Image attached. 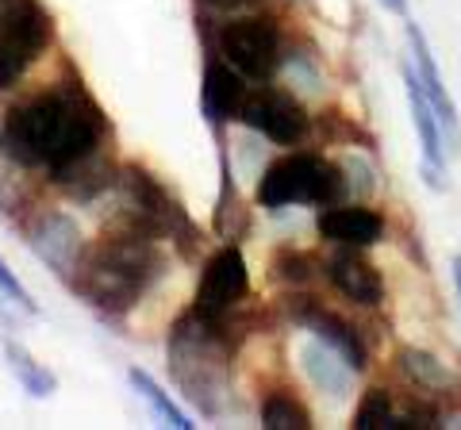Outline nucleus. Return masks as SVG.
<instances>
[{
	"instance_id": "1",
	"label": "nucleus",
	"mask_w": 461,
	"mask_h": 430,
	"mask_svg": "<svg viewBox=\"0 0 461 430\" xmlns=\"http://www.w3.org/2000/svg\"><path fill=\"white\" fill-rule=\"evenodd\" d=\"M108 116L77 74L47 85L42 93L8 108L0 127V150L20 169H47L58 177L81 157L104 150Z\"/></svg>"
},
{
	"instance_id": "2",
	"label": "nucleus",
	"mask_w": 461,
	"mask_h": 430,
	"mask_svg": "<svg viewBox=\"0 0 461 430\" xmlns=\"http://www.w3.org/2000/svg\"><path fill=\"white\" fill-rule=\"evenodd\" d=\"M162 273L166 254L158 246V238H147L120 223L104 238H96L93 246H85V257L69 289L100 315L120 319L162 281Z\"/></svg>"
},
{
	"instance_id": "3",
	"label": "nucleus",
	"mask_w": 461,
	"mask_h": 430,
	"mask_svg": "<svg viewBox=\"0 0 461 430\" xmlns=\"http://www.w3.org/2000/svg\"><path fill=\"white\" fill-rule=\"evenodd\" d=\"M230 357H235V342H230L227 323H212L196 308H189L169 327L166 338L169 377L185 392V399L196 404L200 415H208V419L227 411L230 365H235Z\"/></svg>"
},
{
	"instance_id": "4",
	"label": "nucleus",
	"mask_w": 461,
	"mask_h": 430,
	"mask_svg": "<svg viewBox=\"0 0 461 430\" xmlns=\"http://www.w3.org/2000/svg\"><path fill=\"white\" fill-rule=\"evenodd\" d=\"M350 196V184H346L342 162H327L320 154H285L277 162H269L258 177V204L269 211L293 208V204H342Z\"/></svg>"
},
{
	"instance_id": "5",
	"label": "nucleus",
	"mask_w": 461,
	"mask_h": 430,
	"mask_svg": "<svg viewBox=\"0 0 461 430\" xmlns=\"http://www.w3.org/2000/svg\"><path fill=\"white\" fill-rule=\"evenodd\" d=\"M115 189L123 193V219H120L123 227H131V231L158 238V242H166V238L181 242V250L193 254V242H196L193 219L185 215L181 200L147 166H139V162L120 166V184Z\"/></svg>"
},
{
	"instance_id": "6",
	"label": "nucleus",
	"mask_w": 461,
	"mask_h": 430,
	"mask_svg": "<svg viewBox=\"0 0 461 430\" xmlns=\"http://www.w3.org/2000/svg\"><path fill=\"white\" fill-rule=\"evenodd\" d=\"M50 39L54 20L39 0H0V89L20 85L47 54Z\"/></svg>"
},
{
	"instance_id": "7",
	"label": "nucleus",
	"mask_w": 461,
	"mask_h": 430,
	"mask_svg": "<svg viewBox=\"0 0 461 430\" xmlns=\"http://www.w3.org/2000/svg\"><path fill=\"white\" fill-rule=\"evenodd\" d=\"M215 54L247 81H269L285 66L281 27L273 16H239L215 31Z\"/></svg>"
},
{
	"instance_id": "8",
	"label": "nucleus",
	"mask_w": 461,
	"mask_h": 430,
	"mask_svg": "<svg viewBox=\"0 0 461 430\" xmlns=\"http://www.w3.org/2000/svg\"><path fill=\"white\" fill-rule=\"evenodd\" d=\"M250 296V269H247V257H242L239 246H227L215 250L208 257L204 273H200V289L193 308L204 315L212 323H227L230 311H235L242 300Z\"/></svg>"
},
{
	"instance_id": "9",
	"label": "nucleus",
	"mask_w": 461,
	"mask_h": 430,
	"mask_svg": "<svg viewBox=\"0 0 461 430\" xmlns=\"http://www.w3.org/2000/svg\"><path fill=\"white\" fill-rule=\"evenodd\" d=\"M239 123L250 127L254 135L277 142V147H296V142H304L312 131V116L304 112V104H300L293 93L266 89V85L258 93H247Z\"/></svg>"
},
{
	"instance_id": "10",
	"label": "nucleus",
	"mask_w": 461,
	"mask_h": 430,
	"mask_svg": "<svg viewBox=\"0 0 461 430\" xmlns=\"http://www.w3.org/2000/svg\"><path fill=\"white\" fill-rule=\"evenodd\" d=\"M27 242H32L35 257L54 277H62L66 284L74 281L81 257H85V238H81V227L74 223V215H66L58 208H42L27 223Z\"/></svg>"
},
{
	"instance_id": "11",
	"label": "nucleus",
	"mask_w": 461,
	"mask_h": 430,
	"mask_svg": "<svg viewBox=\"0 0 461 430\" xmlns=\"http://www.w3.org/2000/svg\"><path fill=\"white\" fill-rule=\"evenodd\" d=\"M285 311H288V319L293 323H300L315 338H323L327 346H335L354 372L366 369V362H369L366 342H362V335H357V327L350 319H342L339 311L323 308L320 300H312V296H285Z\"/></svg>"
},
{
	"instance_id": "12",
	"label": "nucleus",
	"mask_w": 461,
	"mask_h": 430,
	"mask_svg": "<svg viewBox=\"0 0 461 430\" xmlns=\"http://www.w3.org/2000/svg\"><path fill=\"white\" fill-rule=\"evenodd\" d=\"M403 93H408V108H411V127H415V139L423 147V177L430 189H442V177H446V135H442V123L430 108V100L423 93V81L415 74V66L408 62L403 66Z\"/></svg>"
},
{
	"instance_id": "13",
	"label": "nucleus",
	"mask_w": 461,
	"mask_h": 430,
	"mask_svg": "<svg viewBox=\"0 0 461 430\" xmlns=\"http://www.w3.org/2000/svg\"><path fill=\"white\" fill-rule=\"evenodd\" d=\"M408 47H411L415 74H420V81H423V93H427L430 108H435V116L442 123L446 150L457 154L461 150V120H457V108H454V100H450V93H446V85H442L438 62H435V54H430V42H427V35L415 23H408Z\"/></svg>"
},
{
	"instance_id": "14",
	"label": "nucleus",
	"mask_w": 461,
	"mask_h": 430,
	"mask_svg": "<svg viewBox=\"0 0 461 430\" xmlns=\"http://www.w3.org/2000/svg\"><path fill=\"white\" fill-rule=\"evenodd\" d=\"M327 281L335 284V292L342 300H350L357 308L384 304V281L377 273V265L357 254V246H339V254L327 257Z\"/></svg>"
},
{
	"instance_id": "15",
	"label": "nucleus",
	"mask_w": 461,
	"mask_h": 430,
	"mask_svg": "<svg viewBox=\"0 0 461 430\" xmlns=\"http://www.w3.org/2000/svg\"><path fill=\"white\" fill-rule=\"evenodd\" d=\"M242 104H247V77L235 66H227L220 54H212L204 66V81H200V112H204V120L220 131L223 123L239 120Z\"/></svg>"
},
{
	"instance_id": "16",
	"label": "nucleus",
	"mask_w": 461,
	"mask_h": 430,
	"mask_svg": "<svg viewBox=\"0 0 461 430\" xmlns=\"http://www.w3.org/2000/svg\"><path fill=\"white\" fill-rule=\"evenodd\" d=\"M315 231H320V238L335 242V246L366 250V246H377L384 238V219L366 204H330L320 211Z\"/></svg>"
},
{
	"instance_id": "17",
	"label": "nucleus",
	"mask_w": 461,
	"mask_h": 430,
	"mask_svg": "<svg viewBox=\"0 0 461 430\" xmlns=\"http://www.w3.org/2000/svg\"><path fill=\"white\" fill-rule=\"evenodd\" d=\"M300 365H304V372H308V381L315 384L320 392H327V396H335V399H342L346 392H350V365H346V357L335 350V346H327L323 338H308L304 346H300Z\"/></svg>"
},
{
	"instance_id": "18",
	"label": "nucleus",
	"mask_w": 461,
	"mask_h": 430,
	"mask_svg": "<svg viewBox=\"0 0 461 430\" xmlns=\"http://www.w3.org/2000/svg\"><path fill=\"white\" fill-rule=\"evenodd\" d=\"M396 369L400 377L411 384V389L420 392H457V377L454 369L442 362V357H435L430 350H420V346H403L396 354Z\"/></svg>"
},
{
	"instance_id": "19",
	"label": "nucleus",
	"mask_w": 461,
	"mask_h": 430,
	"mask_svg": "<svg viewBox=\"0 0 461 430\" xmlns=\"http://www.w3.org/2000/svg\"><path fill=\"white\" fill-rule=\"evenodd\" d=\"M127 381H131V389L139 392V399H147V408L154 411V419L162 423V426H173V430H193V426H196L189 415H185L177 404H173L169 392L150 377L147 369H131V372H127Z\"/></svg>"
},
{
	"instance_id": "20",
	"label": "nucleus",
	"mask_w": 461,
	"mask_h": 430,
	"mask_svg": "<svg viewBox=\"0 0 461 430\" xmlns=\"http://www.w3.org/2000/svg\"><path fill=\"white\" fill-rule=\"evenodd\" d=\"M5 357H8V369L16 372V381L23 384V392L32 396V399H47V396L58 392V377H54L47 365H39L35 357L20 346V342L5 338Z\"/></svg>"
},
{
	"instance_id": "21",
	"label": "nucleus",
	"mask_w": 461,
	"mask_h": 430,
	"mask_svg": "<svg viewBox=\"0 0 461 430\" xmlns=\"http://www.w3.org/2000/svg\"><path fill=\"white\" fill-rule=\"evenodd\" d=\"M262 426L266 430H308L312 415H308V408L300 404L293 392L277 389V392H269L262 399Z\"/></svg>"
},
{
	"instance_id": "22",
	"label": "nucleus",
	"mask_w": 461,
	"mask_h": 430,
	"mask_svg": "<svg viewBox=\"0 0 461 430\" xmlns=\"http://www.w3.org/2000/svg\"><path fill=\"white\" fill-rule=\"evenodd\" d=\"M315 273H320V262H315L312 254H304V250H281L277 257H273V281L293 284V289L312 284Z\"/></svg>"
},
{
	"instance_id": "23",
	"label": "nucleus",
	"mask_w": 461,
	"mask_h": 430,
	"mask_svg": "<svg viewBox=\"0 0 461 430\" xmlns=\"http://www.w3.org/2000/svg\"><path fill=\"white\" fill-rule=\"evenodd\" d=\"M393 396L384 389H369L362 396V404L354 411V430H373V426H393Z\"/></svg>"
},
{
	"instance_id": "24",
	"label": "nucleus",
	"mask_w": 461,
	"mask_h": 430,
	"mask_svg": "<svg viewBox=\"0 0 461 430\" xmlns=\"http://www.w3.org/2000/svg\"><path fill=\"white\" fill-rule=\"evenodd\" d=\"M0 296H5L12 308L27 311V315H35V311H39V304L32 300V292L23 289V281L16 277V269H8V262H5V257H0Z\"/></svg>"
},
{
	"instance_id": "25",
	"label": "nucleus",
	"mask_w": 461,
	"mask_h": 430,
	"mask_svg": "<svg viewBox=\"0 0 461 430\" xmlns=\"http://www.w3.org/2000/svg\"><path fill=\"white\" fill-rule=\"evenodd\" d=\"M342 174H346V184H350L354 196H369L373 189H377V169H373L362 154L346 157V162H342Z\"/></svg>"
},
{
	"instance_id": "26",
	"label": "nucleus",
	"mask_w": 461,
	"mask_h": 430,
	"mask_svg": "<svg viewBox=\"0 0 461 430\" xmlns=\"http://www.w3.org/2000/svg\"><path fill=\"white\" fill-rule=\"evenodd\" d=\"M200 4H208V8H215V12H242V8L262 4V0H200Z\"/></svg>"
},
{
	"instance_id": "27",
	"label": "nucleus",
	"mask_w": 461,
	"mask_h": 430,
	"mask_svg": "<svg viewBox=\"0 0 461 430\" xmlns=\"http://www.w3.org/2000/svg\"><path fill=\"white\" fill-rule=\"evenodd\" d=\"M454 289H457V304H461V254H454Z\"/></svg>"
},
{
	"instance_id": "28",
	"label": "nucleus",
	"mask_w": 461,
	"mask_h": 430,
	"mask_svg": "<svg viewBox=\"0 0 461 430\" xmlns=\"http://www.w3.org/2000/svg\"><path fill=\"white\" fill-rule=\"evenodd\" d=\"M381 4H384L388 12H396V16H403V12H408V0H381Z\"/></svg>"
}]
</instances>
